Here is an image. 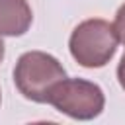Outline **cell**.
Returning <instances> with one entry per match:
<instances>
[{
	"instance_id": "1",
	"label": "cell",
	"mask_w": 125,
	"mask_h": 125,
	"mask_svg": "<svg viewBox=\"0 0 125 125\" xmlns=\"http://www.w3.org/2000/svg\"><path fill=\"white\" fill-rule=\"evenodd\" d=\"M66 78L64 66L49 53L27 51L14 66V84L18 92L35 104H47L51 90Z\"/></svg>"
},
{
	"instance_id": "2",
	"label": "cell",
	"mask_w": 125,
	"mask_h": 125,
	"mask_svg": "<svg viewBox=\"0 0 125 125\" xmlns=\"http://www.w3.org/2000/svg\"><path fill=\"white\" fill-rule=\"evenodd\" d=\"M117 31L113 23L102 18H90L78 23L68 39L72 59L84 68L105 66L117 51Z\"/></svg>"
},
{
	"instance_id": "3",
	"label": "cell",
	"mask_w": 125,
	"mask_h": 125,
	"mask_svg": "<svg viewBox=\"0 0 125 125\" xmlns=\"http://www.w3.org/2000/svg\"><path fill=\"white\" fill-rule=\"evenodd\" d=\"M47 104L72 119L90 121L104 111L105 96L102 88L90 80L64 78L51 90Z\"/></svg>"
},
{
	"instance_id": "4",
	"label": "cell",
	"mask_w": 125,
	"mask_h": 125,
	"mask_svg": "<svg viewBox=\"0 0 125 125\" xmlns=\"http://www.w3.org/2000/svg\"><path fill=\"white\" fill-rule=\"evenodd\" d=\"M33 21L31 8L27 0H0V35L20 37Z\"/></svg>"
},
{
	"instance_id": "5",
	"label": "cell",
	"mask_w": 125,
	"mask_h": 125,
	"mask_svg": "<svg viewBox=\"0 0 125 125\" xmlns=\"http://www.w3.org/2000/svg\"><path fill=\"white\" fill-rule=\"evenodd\" d=\"M113 27H115V31H117L119 41L125 45V4H121V6H119V10H117V14H115Z\"/></svg>"
},
{
	"instance_id": "6",
	"label": "cell",
	"mask_w": 125,
	"mask_h": 125,
	"mask_svg": "<svg viewBox=\"0 0 125 125\" xmlns=\"http://www.w3.org/2000/svg\"><path fill=\"white\" fill-rule=\"evenodd\" d=\"M117 80H119V86L125 90V53H123V57L117 64Z\"/></svg>"
},
{
	"instance_id": "7",
	"label": "cell",
	"mask_w": 125,
	"mask_h": 125,
	"mask_svg": "<svg viewBox=\"0 0 125 125\" xmlns=\"http://www.w3.org/2000/svg\"><path fill=\"white\" fill-rule=\"evenodd\" d=\"M4 47H6V45H4V41H2V35H0V62H2V59H4V51H6Z\"/></svg>"
}]
</instances>
